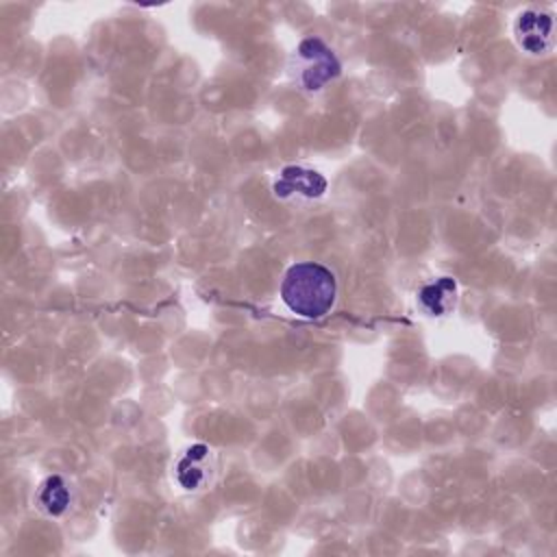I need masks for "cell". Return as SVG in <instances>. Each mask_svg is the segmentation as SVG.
I'll return each instance as SVG.
<instances>
[{"mask_svg":"<svg viewBox=\"0 0 557 557\" xmlns=\"http://www.w3.org/2000/svg\"><path fill=\"white\" fill-rule=\"evenodd\" d=\"M553 15L542 9H527L513 22V37L520 50L531 57H542L553 50Z\"/></svg>","mask_w":557,"mask_h":557,"instance_id":"3","label":"cell"},{"mask_svg":"<svg viewBox=\"0 0 557 557\" xmlns=\"http://www.w3.org/2000/svg\"><path fill=\"white\" fill-rule=\"evenodd\" d=\"M281 300L298 318H324L337 300V278L318 261H300L287 268L281 281Z\"/></svg>","mask_w":557,"mask_h":557,"instance_id":"1","label":"cell"},{"mask_svg":"<svg viewBox=\"0 0 557 557\" xmlns=\"http://www.w3.org/2000/svg\"><path fill=\"white\" fill-rule=\"evenodd\" d=\"M326 189V178L313 170L289 165L281 172V176L274 183V194L278 198H318Z\"/></svg>","mask_w":557,"mask_h":557,"instance_id":"5","label":"cell"},{"mask_svg":"<svg viewBox=\"0 0 557 557\" xmlns=\"http://www.w3.org/2000/svg\"><path fill=\"white\" fill-rule=\"evenodd\" d=\"M176 483L185 492H200L213 483L215 455L207 444H191L174 466Z\"/></svg>","mask_w":557,"mask_h":557,"instance_id":"4","label":"cell"},{"mask_svg":"<svg viewBox=\"0 0 557 557\" xmlns=\"http://www.w3.org/2000/svg\"><path fill=\"white\" fill-rule=\"evenodd\" d=\"M418 302L429 315H446L457 305V281L450 276H440L418 292Z\"/></svg>","mask_w":557,"mask_h":557,"instance_id":"6","label":"cell"},{"mask_svg":"<svg viewBox=\"0 0 557 557\" xmlns=\"http://www.w3.org/2000/svg\"><path fill=\"white\" fill-rule=\"evenodd\" d=\"M339 59L335 52L320 39L307 37L298 44L292 57V74L300 89L315 94L322 91L331 81L339 76Z\"/></svg>","mask_w":557,"mask_h":557,"instance_id":"2","label":"cell"},{"mask_svg":"<svg viewBox=\"0 0 557 557\" xmlns=\"http://www.w3.org/2000/svg\"><path fill=\"white\" fill-rule=\"evenodd\" d=\"M35 503L44 513H48L52 518H59L72 505V487L61 474H50L39 485V490L35 494Z\"/></svg>","mask_w":557,"mask_h":557,"instance_id":"7","label":"cell"}]
</instances>
